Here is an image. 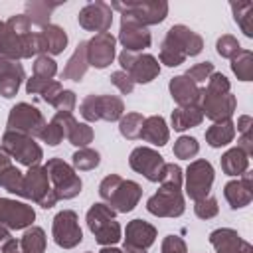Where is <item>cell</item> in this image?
I'll use <instances>...</instances> for the list:
<instances>
[{"label":"cell","mask_w":253,"mask_h":253,"mask_svg":"<svg viewBox=\"0 0 253 253\" xmlns=\"http://www.w3.org/2000/svg\"><path fill=\"white\" fill-rule=\"evenodd\" d=\"M170 93H172V99L180 107L198 105V101L202 97V89H198V85L192 79H188L186 75H178L170 81Z\"/></svg>","instance_id":"cell-24"},{"label":"cell","mask_w":253,"mask_h":253,"mask_svg":"<svg viewBox=\"0 0 253 253\" xmlns=\"http://www.w3.org/2000/svg\"><path fill=\"white\" fill-rule=\"evenodd\" d=\"M204 95V111L211 121H225L235 111V97L229 93V81L221 73H211L208 89L202 91Z\"/></svg>","instance_id":"cell-3"},{"label":"cell","mask_w":253,"mask_h":253,"mask_svg":"<svg viewBox=\"0 0 253 253\" xmlns=\"http://www.w3.org/2000/svg\"><path fill=\"white\" fill-rule=\"evenodd\" d=\"M79 24L85 30H95L99 34L107 32V28L111 26V8L103 2L97 4H89L81 10L79 14Z\"/></svg>","instance_id":"cell-20"},{"label":"cell","mask_w":253,"mask_h":253,"mask_svg":"<svg viewBox=\"0 0 253 253\" xmlns=\"http://www.w3.org/2000/svg\"><path fill=\"white\" fill-rule=\"evenodd\" d=\"M247 164H249V154L245 150H241L239 146L237 148H231L227 150L223 156H221V168L225 174L229 176H239L247 170Z\"/></svg>","instance_id":"cell-30"},{"label":"cell","mask_w":253,"mask_h":253,"mask_svg":"<svg viewBox=\"0 0 253 253\" xmlns=\"http://www.w3.org/2000/svg\"><path fill=\"white\" fill-rule=\"evenodd\" d=\"M194 210H196V215L198 217L208 219V217H213L217 213V202H215V198L206 196V198H202V200L196 202V208Z\"/></svg>","instance_id":"cell-42"},{"label":"cell","mask_w":253,"mask_h":253,"mask_svg":"<svg viewBox=\"0 0 253 253\" xmlns=\"http://www.w3.org/2000/svg\"><path fill=\"white\" fill-rule=\"evenodd\" d=\"M204 119V113L198 105H192V107H180L172 113V126L176 130H184V128H190V126H196L200 125Z\"/></svg>","instance_id":"cell-31"},{"label":"cell","mask_w":253,"mask_h":253,"mask_svg":"<svg viewBox=\"0 0 253 253\" xmlns=\"http://www.w3.org/2000/svg\"><path fill=\"white\" fill-rule=\"evenodd\" d=\"M2 148L6 150V154H12L18 162H22L30 168L42 160V148L32 140V136L22 134V132L6 130L4 140H2Z\"/></svg>","instance_id":"cell-8"},{"label":"cell","mask_w":253,"mask_h":253,"mask_svg":"<svg viewBox=\"0 0 253 253\" xmlns=\"http://www.w3.org/2000/svg\"><path fill=\"white\" fill-rule=\"evenodd\" d=\"M202 51V38L186 26H172L162 42L160 59L162 63L174 67L180 65L188 55H196Z\"/></svg>","instance_id":"cell-2"},{"label":"cell","mask_w":253,"mask_h":253,"mask_svg":"<svg viewBox=\"0 0 253 253\" xmlns=\"http://www.w3.org/2000/svg\"><path fill=\"white\" fill-rule=\"evenodd\" d=\"M235 136V128H233V123L229 119L225 121H217L213 126H210L206 130V140L210 146L217 148V146H223V144H229Z\"/></svg>","instance_id":"cell-29"},{"label":"cell","mask_w":253,"mask_h":253,"mask_svg":"<svg viewBox=\"0 0 253 253\" xmlns=\"http://www.w3.org/2000/svg\"><path fill=\"white\" fill-rule=\"evenodd\" d=\"M10 168V158H8V154H6V150L0 146V178L4 176V172Z\"/></svg>","instance_id":"cell-47"},{"label":"cell","mask_w":253,"mask_h":253,"mask_svg":"<svg viewBox=\"0 0 253 253\" xmlns=\"http://www.w3.org/2000/svg\"><path fill=\"white\" fill-rule=\"evenodd\" d=\"M87 71V42H81L75 49V53L71 55V59L67 61L61 77L71 79V81H81V77Z\"/></svg>","instance_id":"cell-28"},{"label":"cell","mask_w":253,"mask_h":253,"mask_svg":"<svg viewBox=\"0 0 253 253\" xmlns=\"http://www.w3.org/2000/svg\"><path fill=\"white\" fill-rule=\"evenodd\" d=\"M128 162H130L132 170L144 174V178H148L150 182H158L162 178V174H164V168H166L164 158L156 150L146 148V146L134 148L130 158H128Z\"/></svg>","instance_id":"cell-14"},{"label":"cell","mask_w":253,"mask_h":253,"mask_svg":"<svg viewBox=\"0 0 253 253\" xmlns=\"http://www.w3.org/2000/svg\"><path fill=\"white\" fill-rule=\"evenodd\" d=\"M57 67H55V61L47 55H40L34 63V77L38 79H43V81H51V77L55 75Z\"/></svg>","instance_id":"cell-38"},{"label":"cell","mask_w":253,"mask_h":253,"mask_svg":"<svg viewBox=\"0 0 253 253\" xmlns=\"http://www.w3.org/2000/svg\"><path fill=\"white\" fill-rule=\"evenodd\" d=\"M119 40L123 42L126 51H138L150 45V34L146 32V28L128 16H123Z\"/></svg>","instance_id":"cell-18"},{"label":"cell","mask_w":253,"mask_h":253,"mask_svg":"<svg viewBox=\"0 0 253 253\" xmlns=\"http://www.w3.org/2000/svg\"><path fill=\"white\" fill-rule=\"evenodd\" d=\"M87 253H91V251H87Z\"/></svg>","instance_id":"cell-49"},{"label":"cell","mask_w":253,"mask_h":253,"mask_svg":"<svg viewBox=\"0 0 253 253\" xmlns=\"http://www.w3.org/2000/svg\"><path fill=\"white\" fill-rule=\"evenodd\" d=\"M140 138L148 140L150 144H156V146H162L168 142V128H166V123L162 117H150V119H144L142 123V128H140Z\"/></svg>","instance_id":"cell-27"},{"label":"cell","mask_w":253,"mask_h":253,"mask_svg":"<svg viewBox=\"0 0 253 253\" xmlns=\"http://www.w3.org/2000/svg\"><path fill=\"white\" fill-rule=\"evenodd\" d=\"M231 8H233V12H235V22H237V24L243 28L245 36H249V38H251L253 34L247 30V26H245V20L251 16V12H253V4H251V2H245V4H237V6L233 4Z\"/></svg>","instance_id":"cell-44"},{"label":"cell","mask_w":253,"mask_h":253,"mask_svg":"<svg viewBox=\"0 0 253 253\" xmlns=\"http://www.w3.org/2000/svg\"><path fill=\"white\" fill-rule=\"evenodd\" d=\"M213 182V168L208 160H196L188 166L186 172V194L192 200H202L210 194Z\"/></svg>","instance_id":"cell-13"},{"label":"cell","mask_w":253,"mask_h":253,"mask_svg":"<svg viewBox=\"0 0 253 253\" xmlns=\"http://www.w3.org/2000/svg\"><path fill=\"white\" fill-rule=\"evenodd\" d=\"M87 225L101 245L117 243L121 239V225L115 221V210L105 204H95L87 211Z\"/></svg>","instance_id":"cell-5"},{"label":"cell","mask_w":253,"mask_h":253,"mask_svg":"<svg viewBox=\"0 0 253 253\" xmlns=\"http://www.w3.org/2000/svg\"><path fill=\"white\" fill-rule=\"evenodd\" d=\"M123 101L113 95H89L81 103V115L87 121H117L123 115Z\"/></svg>","instance_id":"cell-9"},{"label":"cell","mask_w":253,"mask_h":253,"mask_svg":"<svg viewBox=\"0 0 253 253\" xmlns=\"http://www.w3.org/2000/svg\"><path fill=\"white\" fill-rule=\"evenodd\" d=\"M42 43H43V51L49 53H59L65 43H67V36L59 26H42Z\"/></svg>","instance_id":"cell-32"},{"label":"cell","mask_w":253,"mask_h":253,"mask_svg":"<svg viewBox=\"0 0 253 253\" xmlns=\"http://www.w3.org/2000/svg\"><path fill=\"white\" fill-rule=\"evenodd\" d=\"M119 61H121L125 73L132 79V83H148L160 71L158 61L152 55H146V53L144 55H136V53L125 49L119 55Z\"/></svg>","instance_id":"cell-11"},{"label":"cell","mask_w":253,"mask_h":253,"mask_svg":"<svg viewBox=\"0 0 253 253\" xmlns=\"http://www.w3.org/2000/svg\"><path fill=\"white\" fill-rule=\"evenodd\" d=\"M0 184H2L8 192H12V194H18V196L24 194V176H22L20 170H16V168H12V166L4 172V176L0 178Z\"/></svg>","instance_id":"cell-36"},{"label":"cell","mask_w":253,"mask_h":253,"mask_svg":"<svg viewBox=\"0 0 253 253\" xmlns=\"http://www.w3.org/2000/svg\"><path fill=\"white\" fill-rule=\"evenodd\" d=\"M162 188L146 202L150 213L160 217H176L184 211V198L180 194L182 188V170L178 164H166L164 174L160 178Z\"/></svg>","instance_id":"cell-1"},{"label":"cell","mask_w":253,"mask_h":253,"mask_svg":"<svg viewBox=\"0 0 253 253\" xmlns=\"http://www.w3.org/2000/svg\"><path fill=\"white\" fill-rule=\"evenodd\" d=\"M36 213L30 206L0 198V241H8V229H22L34 221Z\"/></svg>","instance_id":"cell-7"},{"label":"cell","mask_w":253,"mask_h":253,"mask_svg":"<svg viewBox=\"0 0 253 253\" xmlns=\"http://www.w3.org/2000/svg\"><path fill=\"white\" fill-rule=\"evenodd\" d=\"M115 55V38L109 32L97 34L91 42H87V63L93 67H107Z\"/></svg>","instance_id":"cell-17"},{"label":"cell","mask_w":253,"mask_h":253,"mask_svg":"<svg viewBox=\"0 0 253 253\" xmlns=\"http://www.w3.org/2000/svg\"><path fill=\"white\" fill-rule=\"evenodd\" d=\"M73 105H75V93L73 91H61L59 97L53 101V107L57 109V113H63V115H71Z\"/></svg>","instance_id":"cell-43"},{"label":"cell","mask_w":253,"mask_h":253,"mask_svg":"<svg viewBox=\"0 0 253 253\" xmlns=\"http://www.w3.org/2000/svg\"><path fill=\"white\" fill-rule=\"evenodd\" d=\"M142 115L138 113H128L126 117L121 119V125H119V130L123 136L126 138H140V128H142Z\"/></svg>","instance_id":"cell-34"},{"label":"cell","mask_w":253,"mask_h":253,"mask_svg":"<svg viewBox=\"0 0 253 253\" xmlns=\"http://www.w3.org/2000/svg\"><path fill=\"white\" fill-rule=\"evenodd\" d=\"M57 117L61 119L63 123V132L67 136V140L75 146H85L93 140V130L83 125V123H77L71 115H63V113H57Z\"/></svg>","instance_id":"cell-26"},{"label":"cell","mask_w":253,"mask_h":253,"mask_svg":"<svg viewBox=\"0 0 253 253\" xmlns=\"http://www.w3.org/2000/svg\"><path fill=\"white\" fill-rule=\"evenodd\" d=\"M231 69H233V73H235L241 81H249L251 75H253V59H251V51L241 49V51L233 57Z\"/></svg>","instance_id":"cell-33"},{"label":"cell","mask_w":253,"mask_h":253,"mask_svg":"<svg viewBox=\"0 0 253 253\" xmlns=\"http://www.w3.org/2000/svg\"><path fill=\"white\" fill-rule=\"evenodd\" d=\"M43 126H45V121H43L42 113L36 107L28 105V103H20L10 111L8 130L22 132V134H28V136H34V134L40 136Z\"/></svg>","instance_id":"cell-10"},{"label":"cell","mask_w":253,"mask_h":253,"mask_svg":"<svg viewBox=\"0 0 253 253\" xmlns=\"http://www.w3.org/2000/svg\"><path fill=\"white\" fill-rule=\"evenodd\" d=\"M113 8L125 12V16L136 20L138 24H156L166 18L168 6L164 2H142V4H119L115 2Z\"/></svg>","instance_id":"cell-16"},{"label":"cell","mask_w":253,"mask_h":253,"mask_svg":"<svg viewBox=\"0 0 253 253\" xmlns=\"http://www.w3.org/2000/svg\"><path fill=\"white\" fill-rule=\"evenodd\" d=\"M210 241L217 253H251V245L243 241L233 229H215L211 231Z\"/></svg>","instance_id":"cell-22"},{"label":"cell","mask_w":253,"mask_h":253,"mask_svg":"<svg viewBox=\"0 0 253 253\" xmlns=\"http://www.w3.org/2000/svg\"><path fill=\"white\" fill-rule=\"evenodd\" d=\"M126 253H144V251H130V249H126Z\"/></svg>","instance_id":"cell-48"},{"label":"cell","mask_w":253,"mask_h":253,"mask_svg":"<svg viewBox=\"0 0 253 253\" xmlns=\"http://www.w3.org/2000/svg\"><path fill=\"white\" fill-rule=\"evenodd\" d=\"M140 186L136 182H130V180H123L121 176L117 174H111L107 176L103 182H101V188H99V194L105 202H109V208L117 210V211H130L138 198H140Z\"/></svg>","instance_id":"cell-4"},{"label":"cell","mask_w":253,"mask_h":253,"mask_svg":"<svg viewBox=\"0 0 253 253\" xmlns=\"http://www.w3.org/2000/svg\"><path fill=\"white\" fill-rule=\"evenodd\" d=\"M156 237V229L142 221V219H132L126 225V237H125V249L130 251H144L148 245L154 243Z\"/></svg>","instance_id":"cell-19"},{"label":"cell","mask_w":253,"mask_h":253,"mask_svg":"<svg viewBox=\"0 0 253 253\" xmlns=\"http://www.w3.org/2000/svg\"><path fill=\"white\" fill-rule=\"evenodd\" d=\"M24 198H32L36 200L42 208H51L55 206L57 198L53 194V190H49L47 186V172L45 168H40V166H32L28 176L24 178Z\"/></svg>","instance_id":"cell-12"},{"label":"cell","mask_w":253,"mask_h":253,"mask_svg":"<svg viewBox=\"0 0 253 253\" xmlns=\"http://www.w3.org/2000/svg\"><path fill=\"white\" fill-rule=\"evenodd\" d=\"M111 81H113V85H117L119 87V91L121 93H130L132 91V87H134V83H132V79L125 73V71H115L113 75H111Z\"/></svg>","instance_id":"cell-45"},{"label":"cell","mask_w":253,"mask_h":253,"mask_svg":"<svg viewBox=\"0 0 253 253\" xmlns=\"http://www.w3.org/2000/svg\"><path fill=\"white\" fill-rule=\"evenodd\" d=\"M241 51V45L235 38L231 36H221L217 40V53L223 55V57H235L237 53Z\"/></svg>","instance_id":"cell-41"},{"label":"cell","mask_w":253,"mask_h":253,"mask_svg":"<svg viewBox=\"0 0 253 253\" xmlns=\"http://www.w3.org/2000/svg\"><path fill=\"white\" fill-rule=\"evenodd\" d=\"M99 164V152L91 148H81L73 154V166L77 170H91Z\"/></svg>","instance_id":"cell-37"},{"label":"cell","mask_w":253,"mask_h":253,"mask_svg":"<svg viewBox=\"0 0 253 253\" xmlns=\"http://www.w3.org/2000/svg\"><path fill=\"white\" fill-rule=\"evenodd\" d=\"M198 150H200V146H198L196 138H192V136H180L174 144V154L178 158H192L198 154Z\"/></svg>","instance_id":"cell-39"},{"label":"cell","mask_w":253,"mask_h":253,"mask_svg":"<svg viewBox=\"0 0 253 253\" xmlns=\"http://www.w3.org/2000/svg\"><path fill=\"white\" fill-rule=\"evenodd\" d=\"M162 253H186V243L178 235H168L162 243Z\"/></svg>","instance_id":"cell-46"},{"label":"cell","mask_w":253,"mask_h":253,"mask_svg":"<svg viewBox=\"0 0 253 253\" xmlns=\"http://www.w3.org/2000/svg\"><path fill=\"white\" fill-rule=\"evenodd\" d=\"M83 235L77 223V215L71 210H63L53 217V241L59 247H75L77 243H81Z\"/></svg>","instance_id":"cell-15"},{"label":"cell","mask_w":253,"mask_h":253,"mask_svg":"<svg viewBox=\"0 0 253 253\" xmlns=\"http://www.w3.org/2000/svg\"><path fill=\"white\" fill-rule=\"evenodd\" d=\"M63 136H65V132H63V123H61V119H59L57 115L51 119L49 125L43 126V130H42V134H40V138L45 140V142L51 144V146L59 144V140H61Z\"/></svg>","instance_id":"cell-35"},{"label":"cell","mask_w":253,"mask_h":253,"mask_svg":"<svg viewBox=\"0 0 253 253\" xmlns=\"http://www.w3.org/2000/svg\"><path fill=\"white\" fill-rule=\"evenodd\" d=\"M43 247H45L43 231L40 227H32L24 233L22 241L8 239L2 247V253H43Z\"/></svg>","instance_id":"cell-23"},{"label":"cell","mask_w":253,"mask_h":253,"mask_svg":"<svg viewBox=\"0 0 253 253\" xmlns=\"http://www.w3.org/2000/svg\"><path fill=\"white\" fill-rule=\"evenodd\" d=\"M24 79V67L16 59L0 55V93L4 97H14Z\"/></svg>","instance_id":"cell-21"},{"label":"cell","mask_w":253,"mask_h":253,"mask_svg":"<svg viewBox=\"0 0 253 253\" xmlns=\"http://www.w3.org/2000/svg\"><path fill=\"white\" fill-rule=\"evenodd\" d=\"M45 172L49 174V178H51V182L55 186L53 194H55L57 200H61V198L63 200H69V198H73V196H77L81 192V180H79V176L63 160L51 158L45 164Z\"/></svg>","instance_id":"cell-6"},{"label":"cell","mask_w":253,"mask_h":253,"mask_svg":"<svg viewBox=\"0 0 253 253\" xmlns=\"http://www.w3.org/2000/svg\"><path fill=\"white\" fill-rule=\"evenodd\" d=\"M225 200L229 202L231 210H239L245 208L251 198H253V190H251V174H243L239 180H231L229 184H225Z\"/></svg>","instance_id":"cell-25"},{"label":"cell","mask_w":253,"mask_h":253,"mask_svg":"<svg viewBox=\"0 0 253 253\" xmlns=\"http://www.w3.org/2000/svg\"><path fill=\"white\" fill-rule=\"evenodd\" d=\"M211 73H213V63H211V61H202V63L190 67L188 73H186V77L192 79V81L198 85V83H204Z\"/></svg>","instance_id":"cell-40"}]
</instances>
